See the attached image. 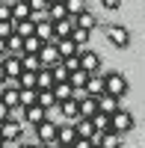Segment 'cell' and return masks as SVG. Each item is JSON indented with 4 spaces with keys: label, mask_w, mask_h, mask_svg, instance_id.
Wrapping results in <instances>:
<instances>
[{
    "label": "cell",
    "mask_w": 145,
    "mask_h": 148,
    "mask_svg": "<svg viewBox=\"0 0 145 148\" xmlns=\"http://www.w3.org/2000/svg\"><path fill=\"white\" fill-rule=\"evenodd\" d=\"M130 89V83L124 74H118V71H107L104 74V95H113V98H124Z\"/></svg>",
    "instance_id": "1"
},
{
    "label": "cell",
    "mask_w": 145,
    "mask_h": 148,
    "mask_svg": "<svg viewBox=\"0 0 145 148\" xmlns=\"http://www.w3.org/2000/svg\"><path fill=\"white\" fill-rule=\"evenodd\" d=\"M110 130H113V133H118V136L130 133V130H133V116H130L127 110H122V107H118L116 113L110 116Z\"/></svg>",
    "instance_id": "2"
},
{
    "label": "cell",
    "mask_w": 145,
    "mask_h": 148,
    "mask_svg": "<svg viewBox=\"0 0 145 148\" xmlns=\"http://www.w3.org/2000/svg\"><path fill=\"white\" fill-rule=\"evenodd\" d=\"M104 36H107L116 47H127V45H130V30L122 27V24H107V27H104Z\"/></svg>",
    "instance_id": "3"
},
{
    "label": "cell",
    "mask_w": 145,
    "mask_h": 148,
    "mask_svg": "<svg viewBox=\"0 0 145 148\" xmlns=\"http://www.w3.org/2000/svg\"><path fill=\"white\" fill-rule=\"evenodd\" d=\"M77 59H80V68L86 71V74H98V68H101V56L95 53V51L80 47V51H77Z\"/></svg>",
    "instance_id": "4"
},
{
    "label": "cell",
    "mask_w": 145,
    "mask_h": 148,
    "mask_svg": "<svg viewBox=\"0 0 145 148\" xmlns=\"http://www.w3.org/2000/svg\"><path fill=\"white\" fill-rule=\"evenodd\" d=\"M33 130H36V142H56V121L44 119L39 125H33Z\"/></svg>",
    "instance_id": "5"
},
{
    "label": "cell",
    "mask_w": 145,
    "mask_h": 148,
    "mask_svg": "<svg viewBox=\"0 0 145 148\" xmlns=\"http://www.w3.org/2000/svg\"><path fill=\"white\" fill-rule=\"evenodd\" d=\"M44 119H51V113H47L44 107H39V104L24 107V113H21V121H24V125H39V121H44Z\"/></svg>",
    "instance_id": "6"
},
{
    "label": "cell",
    "mask_w": 145,
    "mask_h": 148,
    "mask_svg": "<svg viewBox=\"0 0 145 148\" xmlns=\"http://www.w3.org/2000/svg\"><path fill=\"white\" fill-rule=\"evenodd\" d=\"M39 62H42V68H53L56 62H59V53H56V47H53V42H47V45H42L39 47Z\"/></svg>",
    "instance_id": "7"
},
{
    "label": "cell",
    "mask_w": 145,
    "mask_h": 148,
    "mask_svg": "<svg viewBox=\"0 0 145 148\" xmlns=\"http://www.w3.org/2000/svg\"><path fill=\"white\" fill-rule=\"evenodd\" d=\"M95 104H98V113L113 116L116 110L122 107V98H113V95H98V98H95Z\"/></svg>",
    "instance_id": "8"
},
{
    "label": "cell",
    "mask_w": 145,
    "mask_h": 148,
    "mask_svg": "<svg viewBox=\"0 0 145 148\" xmlns=\"http://www.w3.org/2000/svg\"><path fill=\"white\" fill-rule=\"evenodd\" d=\"M33 36L39 39L42 45H47V42H56V36H53V24L51 21H36V30H33Z\"/></svg>",
    "instance_id": "9"
},
{
    "label": "cell",
    "mask_w": 145,
    "mask_h": 148,
    "mask_svg": "<svg viewBox=\"0 0 145 148\" xmlns=\"http://www.w3.org/2000/svg\"><path fill=\"white\" fill-rule=\"evenodd\" d=\"M0 136H3V139H21V136H24V121L6 119L3 125H0Z\"/></svg>",
    "instance_id": "10"
},
{
    "label": "cell",
    "mask_w": 145,
    "mask_h": 148,
    "mask_svg": "<svg viewBox=\"0 0 145 148\" xmlns=\"http://www.w3.org/2000/svg\"><path fill=\"white\" fill-rule=\"evenodd\" d=\"M77 110H80L77 119H92L95 113H98V104H95L92 95H80V98H77Z\"/></svg>",
    "instance_id": "11"
},
{
    "label": "cell",
    "mask_w": 145,
    "mask_h": 148,
    "mask_svg": "<svg viewBox=\"0 0 145 148\" xmlns=\"http://www.w3.org/2000/svg\"><path fill=\"white\" fill-rule=\"evenodd\" d=\"M56 113H59V116H65L68 121H74V119L80 116V110H77V98L71 95L68 101H59V104H56Z\"/></svg>",
    "instance_id": "12"
},
{
    "label": "cell",
    "mask_w": 145,
    "mask_h": 148,
    "mask_svg": "<svg viewBox=\"0 0 145 148\" xmlns=\"http://www.w3.org/2000/svg\"><path fill=\"white\" fill-rule=\"evenodd\" d=\"M83 92L92 95V98L104 95V74H89V80H86V86H83Z\"/></svg>",
    "instance_id": "13"
},
{
    "label": "cell",
    "mask_w": 145,
    "mask_h": 148,
    "mask_svg": "<svg viewBox=\"0 0 145 148\" xmlns=\"http://www.w3.org/2000/svg\"><path fill=\"white\" fill-rule=\"evenodd\" d=\"M0 65H3V74H6V77H18V74L24 71V68H21V56H3V59H0Z\"/></svg>",
    "instance_id": "14"
},
{
    "label": "cell",
    "mask_w": 145,
    "mask_h": 148,
    "mask_svg": "<svg viewBox=\"0 0 145 148\" xmlns=\"http://www.w3.org/2000/svg\"><path fill=\"white\" fill-rule=\"evenodd\" d=\"M74 27H80V30H89V33H92L95 27H98V18H95V15H92L89 9H83L80 15L74 18Z\"/></svg>",
    "instance_id": "15"
},
{
    "label": "cell",
    "mask_w": 145,
    "mask_h": 148,
    "mask_svg": "<svg viewBox=\"0 0 145 148\" xmlns=\"http://www.w3.org/2000/svg\"><path fill=\"white\" fill-rule=\"evenodd\" d=\"M74 139H77L74 125H56V142H59V145H71Z\"/></svg>",
    "instance_id": "16"
},
{
    "label": "cell",
    "mask_w": 145,
    "mask_h": 148,
    "mask_svg": "<svg viewBox=\"0 0 145 148\" xmlns=\"http://www.w3.org/2000/svg\"><path fill=\"white\" fill-rule=\"evenodd\" d=\"M74 133H77V139H92L95 127H92L89 119H74Z\"/></svg>",
    "instance_id": "17"
},
{
    "label": "cell",
    "mask_w": 145,
    "mask_h": 148,
    "mask_svg": "<svg viewBox=\"0 0 145 148\" xmlns=\"http://www.w3.org/2000/svg\"><path fill=\"white\" fill-rule=\"evenodd\" d=\"M86 80H89V74L83 71V68H77V71H71L68 74V86L74 92H83V86H86Z\"/></svg>",
    "instance_id": "18"
},
{
    "label": "cell",
    "mask_w": 145,
    "mask_h": 148,
    "mask_svg": "<svg viewBox=\"0 0 145 148\" xmlns=\"http://www.w3.org/2000/svg\"><path fill=\"white\" fill-rule=\"evenodd\" d=\"M71 30H74V18H62V21L53 24V36H56V39H68Z\"/></svg>",
    "instance_id": "19"
},
{
    "label": "cell",
    "mask_w": 145,
    "mask_h": 148,
    "mask_svg": "<svg viewBox=\"0 0 145 148\" xmlns=\"http://www.w3.org/2000/svg\"><path fill=\"white\" fill-rule=\"evenodd\" d=\"M36 104L44 107L47 113H51V110H56V98H53V92H51V89H42V92H36Z\"/></svg>",
    "instance_id": "20"
},
{
    "label": "cell",
    "mask_w": 145,
    "mask_h": 148,
    "mask_svg": "<svg viewBox=\"0 0 145 148\" xmlns=\"http://www.w3.org/2000/svg\"><path fill=\"white\" fill-rule=\"evenodd\" d=\"M51 92H53V98H56V104H59V101H68V98L74 95V89L68 86V80H62V83H53V86H51Z\"/></svg>",
    "instance_id": "21"
},
{
    "label": "cell",
    "mask_w": 145,
    "mask_h": 148,
    "mask_svg": "<svg viewBox=\"0 0 145 148\" xmlns=\"http://www.w3.org/2000/svg\"><path fill=\"white\" fill-rule=\"evenodd\" d=\"M51 86H53L51 68H39V71H36V92H42V89H51Z\"/></svg>",
    "instance_id": "22"
},
{
    "label": "cell",
    "mask_w": 145,
    "mask_h": 148,
    "mask_svg": "<svg viewBox=\"0 0 145 148\" xmlns=\"http://www.w3.org/2000/svg\"><path fill=\"white\" fill-rule=\"evenodd\" d=\"M12 9V21H24V18H30V6H27V0H15V3H9Z\"/></svg>",
    "instance_id": "23"
},
{
    "label": "cell",
    "mask_w": 145,
    "mask_h": 148,
    "mask_svg": "<svg viewBox=\"0 0 145 148\" xmlns=\"http://www.w3.org/2000/svg\"><path fill=\"white\" fill-rule=\"evenodd\" d=\"M62 6H65V15L68 18H77L83 9H86V0H62Z\"/></svg>",
    "instance_id": "24"
},
{
    "label": "cell",
    "mask_w": 145,
    "mask_h": 148,
    "mask_svg": "<svg viewBox=\"0 0 145 148\" xmlns=\"http://www.w3.org/2000/svg\"><path fill=\"white\" fill-rule=\"evenodd\" d=\"M89 36H92L89 30H80V27H74V30H71V36H68V39L74 42V45H77V51H80V47H86V45H89Z\"/></svg>",
    "instance_id": "25"
},
{
    "label": "cell",
    "mask_w": 145,
    "mask_h": 148,
    "mask_svg": "<svg viewBox=\"0 0 145 148\" xmlns=\"http://www.w3.org/2000/svg\"><path fill=\"white\" fill-rule=\"evenodd\" d=\"M21 68L36 74V71L42 68V62H39V56H36V53H21Z\"/></svg>",
    "instance_id": "26"
},
{
    "label": "cell",
    "mask_w": 145,
    "mask_h": 148,
    "mask_svg": "<svg viewBox=\"0 0 145 148\" xmlns=\"http://www.w3.org/2000/svg\"><path fill=\"white\" fill-rule=\"evenodd\" d=\"M39 47H42V42L36 39V36H27V39L21 42V53H39Z\"/></svg>",
    "instance_id": "27"
},
{
    "label": "cell",
    "mask_w": 145,
    "mask_h": 148,
    "mask_svg": "<svg viewBox=\"0 0 145 148\" xmlns=\"http://www.w3.org/2000/svg\"><path fill=\"white\" fill-rule=\"evenodd\" d=\"M36 104V89H18V107Z\"/></svg>",
    "instance_id": "28"
},
{
    "label": "cell",
    "mask_w": 145,
    "mask_h": 148,
    "mask_svg": "<svg viewBox=\"0 0 145 148\" xmlns=\"http://www.w3.org/2000/svg\"><path fill=\"white\" fill-rule=\"evenodd\" d=\"M27 6H30V12H44L51 3H47V0H27Z\"/></svg>",
    "instance_id": "29"
},
{
    "label": "cell",
    "mask_w": 145,
    "mask_h": 148,
    "mask_svg": "<svg viewBox=\"0 0 145 148\" xmlns=\"http://www.w3.org/2000/svg\"><path fill=\"white\" fill-rule=\"evenodd\" d=\"M9 36H12V21H0V39H9Z\"/></svg>",
    "instance_id": "30"
},
{
    "label": "cell",
    "mask_w": 145,
    "mask_h": 148,
    "mask_svg": "<svg viewBox=\"0 0 145 148\" xmlns=\"http://www.w3.org/2000/svg\"><path fill=\"white\" fill-rule=\"evenodd\" d=\"M0 21H12V9L6 0H0Z\"/></svg>",
    "instance_id": "31"
},
{
    "label": "cell",
    "mask_w": 145,
    "mask_h": 148,
    "mask_svg": "<svg viewBox=\"0 0 145 148\" xmlns=\"http://www.w3.org/2000/svg\"><path fill=\"white\" fill-rule=\"evenodd\" d=\"M71 148H95V145H92V139H74Z\"/></svg>",
    "instance_id": "32"
},
{
    "label": "cell",
    "mask_w": 145,
    "mask_h": 148,
    "mask_svg": "<svg viewBox=\"0 0 145 148\" xmlns=\"http://www.w3.org/2000/svg\"><path fill=\"white\" fill-rule=\"evenodd\" d=\"M101 6H104V9H118V6H122V0H101Z\"/></svg>",
    "instance_id": "33"
},
{
    "label": "cell",
    "mask_w": 145,
    "mask_h": 148,
    "mask_svg": "<svg viewBox=\"0 0 145 148\" xmlns=\"http://www.w3.org/2000/svg\"><path fill=\"white\" fill-rule=\"evenodd\" d=\"M6 119H9V107H6L3 101H0V125H3V121H6Z\"/></svg>",
    "instance_id": "34"
},
{
    "label": "cell",
    "mask_w": 145,
    "mask_h": 148,
    "mask_svg": "<svg viewBox=\"0 0 145 148\" xmlns=\"http://www.w3.org/2000/svg\"><path fill=\"white\" fill-rule=\"evenodd\" d=\"M59 142H36V148H56Z\"/></svg>",
    "instance_id": "35"
},
{
    "label": "cell",
    "mask_w": 145,
    "mask_h": 148,
    "mask_svg": "<svg viewBox=\"0 0 145 148\" xmlns=\"http://www.w3.org/2000/svg\"><path fill=\"white\" fill-rule=\"evenodd\" d=\"M3 56H9V53H6V42L0 39V59H3Z\"/></svg>",
    "instance_id": "36"
},
{
    "label": "cell",
    "mask_w": 145,
    "mask_h": 148,
    "mask_svg": "<svg viewBox=\"0 0 145 148\" xmlns=\"http://www.w3.org/2000/svg\"><path fill=\"white\" fill-rule=\"evenodd\" d=\"M18 148H36L33 142H18Z\"/></svg>",
    "instance_id": "37"
},
{
    "label": "cell",
    "mask_w": 145,
    "mask_h": 148,
    "mask_svg": "<svg viewBox=\"0 0 145 148\" xmlns=\"http://www.w3.org/2000/svg\"><path fill=\"white\" fill-rule=\"evenodd\" d=\"M6 80V74H3V65H0V83H3Z\"/></svg>",
    "instance_id": "38"
},
{
    "label": "cell",
    "mask_w": 145,
    "mask_h": 148,
    "mask_svg": "<svg viewBox=\"0 0 145 148\" xmlns=\"http://www.w3.org/2000/svg\"><path fill=\"white\" fill-rule=\"evenodd\" d=\"M47 3H62V0H47Z\"/></svg>",
    "instance_id": "39"
},
{
    "label": "cell",
    "mask_w": 145,
    "mask_h": 148,
    "mask_svg": "<svg viewBox=\"0 0 145 148\" xmlns=\"http://www.w3.org/2000/svg\"><path fill=\"white\" fill-rule=\"evenodd\" d=\"M56 148H71V145H56Z\"/></svg>",
    "instance_id": "40"
},
{
    "label": "cell",
    "mask_w": 145,
    "mask_h": 148,
    "mask_svg": "<svg viewBox=\"0 0 145 148\" xmlns=\"http://www.w3.org/2000/svg\"><path fill=\"white\" fill-rule=\"evenodd\" d=\"M0 142H3V136H0Z\"/></svg>",
    "instance_id": "41"
},
{
    "label": "cell",
    "mask_w": 145,
    "mask_h": 148,
    "mask_svg": "<svg viewBox=\"0 0 145 148\" xmlns=\"http://www.w3.org/2000/svg\"><path fill=\"white\" fill-rule=\"evenodd\" d=\"M95 148H101V145H95Z\"/></svg>",
    "instance_id": "42"
},
{
    "label": "cell",
    "mask_w": 145,
    "mask_h": 148,
    "mask_svg": "<svg viewBox=\"0 0 145 148\" xmlns=\"http://www.w3.org/2000/svg\"><path fill=\"white\" fill-rule=\"evenodd\" d=\"M0 148H3V145H0Z\"/></svg>",
    "instance_id": "43"
}]
</instances>
